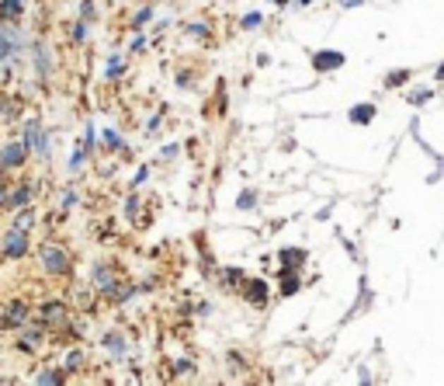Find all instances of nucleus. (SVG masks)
I'll list each match as a JSON object with an SVG mask.
<instances>
[{
	"label": "nucleus",
	"mask_w": 444,
	"mask_h": 386,
	"mask_svg": "<svg viewBox=\"0 0 444 386\" xmlns=\"http://www.w3.org/2000/svg\"><path fill=\"white\" fill-rule=\"evenodd\" d=\"M25 49H28V35L21 32V25L11 18H0V66L14 63Z\"/></svg>",
	"instance_id": "nucleus-1"
},
{
	"label": "nucleus",
	"mask_w": 444,
	"mask_h": 386,
	"mask_svg": "<svg viewBox=\"0 0 444 386\" xmlns=\"http://www.w3.org/2000/svg\"><path fill=\"white\" fill-rule=\"evenodd\" d=\"M39 264H42V271H45L49 279H66L70 268H73L70 251H66L63 244H56V240H45V244L39 247Z\"/></svg>",
	"instance_id": "nucleus-2"
},
{
	"label": "nucleus",
	"mask_w": 444,
	"mask_h": 386,
	"mask_svg": "<svg viewBox=\"0 0 444 386\" xmlns=\"http://www.w3.org/2000/svg\"><path fill=\"white\" fill-rule=\"evenodd\" d=\"M28 66H32V77H35L39 84H45V81L52 77V70H56V52H52L49 39L28 42Z\"/></svg>",
	"instance_id": "nucleus-3"
},
{
	"label": "nucleus",
	"mask_w": 444,
	"mask_h": 386,
	"mask_svg": "<svg viewBox=\"0 0 444 386\" xmlns=\"http://www.w3.org/2000/svg\"><path fill=\"white\" fill-rule=\"evenodd\" d=\"M32 320L28 300H7L0 303V331H21Z\"/></svg>",
	"instance_id": "nucleus-4"
},
{
	"label": "nucleus",
	"mask_w": 444,
	"mask_h": 386,
	"mask_svg": "<svg viewBox=\"0 0 444 386\" xmlns=\"http://www.w3.org/2000/svg\"><path fill=\"white\" fill-rule=\"evenodd\" d=\"M28 247H32V240H28V233L18 230V226H11V230L0 237V255L7 257V261H21V257H28Z\"/></svg>",
	"instance_id": "nucleus-5"
},
{
	"label": "nucleus",
	"mask_w": 444,
	"mask_h": 386,
	"mask_svg": "<svg viewBox=\"0 0 444 386\" xmlns=\"http://www.w3.org/2000/svg\"><path fill=\"white\" fill-rule=\"evenodd\" d=\"M101 351L112 358V362H121V358H128V351H132V341H128V334L121 331V327H112V331H104L101 334Z\"/></svg>",
	"instance_id": "nucleus-6"
},
{
	"label": "nucleus",
	"mask_w": 444,
	"mask_h": 386,
	"mask_svg": "<svg viewBox=\"0 0 444 386\" xmlns=\"http://www.w3.org/2000/svg\"><path fill=\"white\" fill-rule=\"evenodd\" d=\"M28 157H32L28 146L21 139H11V143L0 146V171H21L28 164Z\"/></svg>",
	"instance_id": "nucleus-7"
},
{
	"label": "nucleus",
	"mask_w": 444,
	"mask_h": 386,
	"mask_svg": "<svg viewBox=\"0 0 444 386\" xmlns=\"http://www.w3.org/2000/svg\"><path fill=\"white\" fill-rule=\"evenodd\" d=\"M32 199H35V188H32L28 181H21V185L7 188V195H4L0 209H7V213H14V209H25V206H32Z\"/></svg>",
	"instance_id": "nucleus-8"
},
{
	"label": "nucleus",
	"mask_w": 444,
	"mask_h": 386,
	"mask_svg": "<svg viewBox=\"0 0 444 386\" xmlns=\"http://www.w3.org/2000/svg\"><path fill=\"white\" fill-rule=\"evenodd\" d=\"M45 136H49V129L42 126V119L32 115V119H25V122H21V143L28 146V153H35V150H39Z\"/></svg>",
	"instance_id": "nucleus-9"
},
{
	"label": "nucleus",
	"mask_w": 444,
	"mask_h": 386,
	"mask_svg": "<svg viewBox=\"0 0 444 386\" xmlns=\"http://www.w3.org/2000/svg\"><path fill=\"white\" fill-rule=\"evenodd\" d=\"M243 296L253 303V306H264V303H268V282H264V279H250V282H243Z\"/></svg>",
	"instance_id": "nucleus-10"
},
{
	"label": "nucleus",
	"mask_w": 444,
	"mask_h": 386,
	"mask_svg": "<svg viewBox=\"0 0 444 386\" xmlns=\"http://www.w3.org/2000/svg\"><path fill=\"white\" fill-rule=\"evenodd\" d=\"M87 365V351H83V344H77V348H70V355L63 358V373H77V369H83Z\"/></svg>",
	"instance_id": "nucleus-11"
},
{
	"label": "nucleus",
	"mask_w": 444,
	"mask_h": 386,
	"mask_svg": "<svg viewBox=\"0 0 444 386\" xmlns=\"http://www.w3.org/2000/svg\"><path fill=\"white\" fill-rule=\"evenodd\" d=\"M101 143H104L112 153H125V150H128V146H125V139H121V132L115 126H108L104 132H101Z\"/></svg>",
	"instance_id": "nucleus-12"
},
{
	"label": "nucleus",
	"mask_w": 444,
	"mask_h": 386,
	"mask_svg": "<svg viewBox=\"0 0 444 386\" xmlns=\"http://www.w3.org/2000/svg\"><path fill=\"white\" fill-rule=\"evenodd\" d=\"M87 160H90V146L80 139V143L73 146V153H70V164H66V168H70V174H77L83 164H87Z\"/></svg>",
	"instance_id": "nucleus-13"
},
{
	"label": "nucleus",
	"mask_w": 444,
	"mask_h": 386,
	"mask_svg": "<svg viewBox=\"0 0 444 386\" xmlns=\"http://www.w3.org/2000/svg\"><path fill=\"white\" fill-rule=\"evenodd\" d=\"M25 11H28V0H0V18H11V21H18Z\"/></svg>",
	"instance_id": "nucleus-14"
},
{
	"label": "nucleus",
	"mask_w": 444,
	"mask_h": 386,
	"mask_svg": "<svg viewBox=\"0 0 444 386\" xmlns=\"http://www.w3.org/2000/svg\"><path fill=\"white\" fill-rule=\"evenodd\" d=\"M340 63H344L340 52H316V56H313V66H316V70H337Z\"/></svg>",
	"instance_id": "nucleus-15"
},
{
	"label": "nucleus",
	"mask_w": 444,
	"mask_h": 386,
	"mask_svg": "<svg viewBox=\"0 0 444 386\" xmlns=\"http://www.w3.org/2000/svg\"><path fill=\"white\" fill-rule=\"evenodd\" d=\"M14 226H18V230H25V233H32V226H35V206L14 209Z\"/></svg>",
	"instance_id": "nucleus-16"
},
{
	"label": "nucleus",
	"mask_w": 444,
	"mask_h": 386,
	"mask_svg": "<svg viewBox=\"0 0 444 386\" xmlns=\"http://www.w3.org/2000/svg\"><path fill=\"white\" fill-rule=\"evenodd\" d=\"M125 77V59L121 56H108L104 59V81H121Z\"/></svg>",
	"instance_id": "nucleus-17"
},
{
	"label": "nucleus",
	"mask_w": 444,
	"mask_h": 386,
	"mask_svg": "<svg viewBox=\"0 0 444 386\" xmlns=\"http://www.w3.org/2000/svg\"><path fill=\"white\" fill-rule=\"evenodd\" d=\"M70 42H73V45H87V42H90V25H87V21H80V18L73 21V28H70Z\"/></svg>",
	"instance_id": "nucleus-18"
},
{
	"label": "nucleus",
	"mask_w": 444,
	"mask_h": 386,
	"mask_svg": "<svg viewBox=\"0 0 444 386\" xmlns=\"http://www.w3.org/2000/svg\"><path fill=\"white\" fill-rule=\"evenodd\" d=\"M77 202H80V195H77L73 188H63V192H59V199H56L59 213H70V209H77Z\"/></svg>",
	"instance_id": "nucleus-19"
},
{
	"label": "nucleus",
	"mask_w": 444,
	"mask_h": 386,
	"mask_svg": "<svg viewBox=\"0 0 444 386\" xmlns=\"http://www.w3.org/2000/svg\"><path fill=\"white\" fill-rule=\"evenodd\" d=\"M77 18L87 21V25H94L97 21V4L94 0H80V7H77Z\"/></svg>",
	"instance_id": "nucleus-20"
},
{
	"label": "nucleus",
	"mask_w": 444,
	"mask_h": 386,
	"mask_svg": "<svg viewBox=\"0 0 444 386\" xmlns=\"http://www.w3.org/2000/svg\"><path fill=\"white\" fill-rule=\"evenodd\" d=\"M32 383H63V369H42L32 376Z\"/></svg>",
	"instance_id": "nucleus-21"
},
{
	"label": "nucleus",
	"mask_w": 444,
	"mask_h": 386,
	"mask_svg": "<svg viewBox=\"0 0 444 386\" xmlns=\"http://www.w3.org/2000/svg\"><path fill=\"white\" fill-rule=\"evenodd\" d=\"M282 264L284 268H299V264H302V257H306V251H292V247H288V251H282Z\"/></svg>",
	"instance_id": "nucleus-22"
},
{
	"label": "nucleus",
	"mask_w": 444,
	"mask_h": 386,
	"mask_svg": "<svg viewBox=\"0 0 444 386\" xmlns=\"http://www.w3.org/2000/svg\"><path fill=\"white\" fill-rule=\"evenodd\" d=\"M146 181H150V164H139L136 174H132V188L139 192V188H146Z\"/></svg>",
	"instance_id": "nucleus-23"
},
{
	"label": "nucleus",
	"mask_w": 444,
	"mask_h": 386,
	"mask_svg": "<svg viewBox=\"0 0 444 386\" xmlns=\"http://www.w3.org/2000/svg\"><path fill=\"white\" fill-rule=\"evenodd\" d=\"M150 21H153V7H146V4H143V7L132 14V25H136V28H143V25H150Z\"/></svg>",
	"instance_id": "nucleus-24"
},
{
	"label": "nucleus",
	"mask_w": 444,
	"mask_h": 386,
	"mask_svg": "<svg viewBox=\"0 0 444 386\" xmlns=\"http://www.w3.org/2000/svg\"><path fill=\"white\" fill-rule=\"evenodd\" d=\"M375 115V105H358L354 112H351V122H368Z\"/></svg>",
	"instance_id": "nucleus-25"
},
{
	"label": "nucleus",
	"mask_w": 444,
	"mask_h": 386,
	"mask_svg": "<svg viewBox=\"0 0 444 386\" xmlns=\"http://www.w3.org/2000/svg\"><path fill=\"white\" fill-rule=\"evenodd\" d=\"M177 157H181V143H167V146L160 150L163 164H170V160H177Z\"/></svg>",
	"instance_id": "nucleus-26"
},
{
	"label": "nucleus",
	"mask_w": 444,
	"mask_h": 386,
	"mask_svg": "<svg viewBox=\"0 0 444 386\" xmlns=\"http://www.w3.org/2000/svg\"><path fill=\"white\" fill-rule=\"evenodd\" d=\"M139 209H143V199H139V195H128V199H125V216H128V219H136Z\"/></svg>",
	"instance_id": "nucleus-27"
},
{
	"label": "nucleus",
	"mask_w": 444,
	"mask_h": 386,
	"mask_svg": "<svg viewBox=\"0 0 444 386\" xmlns=\"http://www.w3.org/2000/svg\"><path fill=\"white\" fill-rule=\"evenodd\" d=\"M188 35H191V39H208V25H205V21H191V25H188Z\"/></svg>",
	"instance_id": "nucleus-28"
},
{
	"label": "nucleus",
	"mask_w": 444,
	"mask_h": 386,
	"mask_svg": "<svg viewBox=\"0 0 444 386\" xmlns=\"http://www.w3.org/2000/svg\"><path fill=\"white\" fill-rule=\"evenodd\" d=\"M257 206V195L253 192H240V199H236V209H253Z\"/></svg>",
	"instance_id": "nucleus-29"
},
{
	"label": "nucleus",
	"mask_w": 444,
	"mask_h": 386,
	"mask_svg": "<svg viewBox=\"0 0 444 386\" xmlns=\"http://www.w3.org/2000/svg\"><path fill=\"white\" fill-rule=\"evenodd\" d=\"M260 21H264L260 14H243V18H240V28H246V32H250V28H260Z\"/></svg>",
	"instance_id": "nucleus-30"
},
{
	"label": "nucleus",
	"mask_w": 444,
	"mask_h": 386,
	"mask_svg": "<svg viewBox=\"0 0 444 386\" xmlns=\"http://www.w3.org/2000/svg\"><path fill=\"white\" fill-rule=\"evenodd\" d=\"M94 139H97V126L94 122H83V143L94 150Z\"/></svg>",
	"instance_id": "nucleus-31"
},
{
	"label": "nucleus",
	"mask_w": 444,
	"mask_h": 386,
	"mask_svg": "<svg viewBox=\"0 0 444 386\" xmlns=\"http://www.w3.org/2000/svg\"><path fill=\"white\" fill-rule=\"evenodd\" d=\"M146 45H150V35H143V32H139V35H132V42H128V49H132V52H143Z\"/></svg>",
	"instance_id": "nucleus-32"
},
{
	"label": "nucleus",
	"mask_w": 444,
	"mask_h": 386,
	"mask_svg": "<svg viewBox=\"0 0 444 386\" xmlns=\"http://www.w3.org/2000/svg\"><path fill=\"white\" fill-rule=\"evenodd\" d=\"M295 289H299V279H295V275H284V282H282V293H284V296H292Z\"/></svg>",
	"instance_id": "nucleus-33"
},
{
	"label": "nucleus",
	"mask_w": 444,
	"mask_h": 386,
	"mask_svg": "<svg viewBox=\"0 0 444 386\" xmlns=\"http://www.w3.org/2000/svg\"><path fill=\"white\" fill-rule=\"evenodd\" d=\"M340 4H344V7H354V4H361V0H340Z\"/></svg>",
	"instance_id": "nucleus-34"
},
{
	"label": "nucleus",
	"mask_w": 444,
	"mask_h": 386,
	"mask_svg": "<svg viewBox=\"0 0 444 386\" xmlns=\"http://www.w3.org/2000/svg\"><path fill=\"white\" fill-rule=\"evenodd\" d=\"M275 4H288V0H275Z\"/></svg>",
	"instance_id": "nucleus-35"
},
{
	"label": "nucleus",
	"mask_w": 444,
	"mask_h": 386,
	"mask_svg": "<svg viewBox=\"0 0 444 386\" xmlns=\"http://www.w3.org/2000/svg\"><path fill=\"white\" fill-rule=\"evenodd\" d=\"M302 4H313V0H302Z\"/></svg>",
	"instance_id": "nucleus-36"
}]
</instances>
